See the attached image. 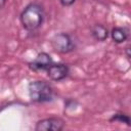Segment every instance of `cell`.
<instances>
[{
  "mask_svg": "<svg viewBox=\"0 0 131 131\" xmlns=\"http://www.w3.org/2000/svg\"><path fill=\"white\" fill-rule=\"evenodd\" d=\"M20 23L28 32H35L40 29L45 19V11L42 5L38 3H30L20 13Z\"/></svg>",
  "mask_w": 131,
  "mask_h": 131,
  "instance_id": "cell-1",
  "label": "cell"
},
{
  "mask_svg": "<svg viewBox=\"0 0 131 131\" xmlns=\"http://www.w3.org/2000/svg\"><path fill=\"white\" fill-rule=\"evenodd\" d=\"M28 92L30 99L37 103L50 102L54 99V91L52 86L42 80L30 82L28 85Z\"/></svg>",
  "mask_w": 131,
  "mask_h": 131,
  "instance_id": "cell-2",
  "label": "cell"
},
{
  "mask_svg": "<svg viewBox=\"0 0 131 131\" xmlns=\"http://www.w3.org/2000/svg\"><path fill=\"white\" fill-rule=\"evenodd\" d=\"M50 44L56 52L61 53V54L70 53L74 51L77 47L76 41L74 40V38L70 34L63 33V32L55 34L51 38Z\"/></svg>",
  "mask_w": 131,
  "mask_h": 131,
  "instance_id": "cell-3",
  "label": "cell"
},
{
  "mask_svg": "<svg viewBox=\"0 0 131 131\" xmlns=\"http://www.w3.org/2000/svg\"><path fill=\"white\" fill-rule=\"evenodd\" d=\"M64 128V122L60 118L50 117L37 122L36 131H61Z\"/></svg>",
  "mask_w": 131,
  "mask_h": 131,
  "instance_id": "cell-4",
  "label": "cell"
},
{
  "mask_svg": "<svg viewBox=\"0 0 131 131\" xmlns=\"http://www.w3.org/2000/svg\"><path fill=\"white\" fill-rule=\"evenodd\" d=\"M47 75L49 77L50 80L55 81V82H59L63 79H66L69 74H70V68L68 64L66 63H52L47 70Z\"/></svg>",
  "mask_w": 131,
  "mask_h": 131,
  "instance_id": "cell-5",
  "label": "cell"
},
{
  "mask_svg": "<svg viewBox=\"0 0 131 131\" xmlns=\"http://www.w3.org/2000/svg\"><path fill=\"white\" fill-rule=\"evenodd\" d=\"M53 63L52 57L47 52H40L33 61L29 63V68L32 71H46Z\"/></svg>",
  "mask_w": 131,
  "mask_h": 131,
  "instance_id": "cell-6",
  "label": "cell"
},
{
  "mask_svg": "<svg viewBox=\"0 0 131 131\" xmlns=\"http://www.w3.org/2000/svg\"><path fill=\"white\" fill-rule=\"evenodd\" d=\"M91 35L92 37L98 41V42H104L107 38H108V35H110V32L107 30L106 27H104L103 25L101 24H95L91 27Z\"/></svg>",
  "mask_w": 131,
  "mask_h": 131,
  "instance_id": "cell-7",
  "label": "cell"
},
{
  "mask_svg": "<svg viewBox=\"0 0 131 131\" xmlns=\"http://www.w3.org/2000/svg\"><path fill=\"white\" fill-rule=\"evenodd\" d=\"M129 37V31L127 28L122 27H115L111 31V38L115 43L121 44L125 42Z\"/></svg>",
  "mask_w": 131,
  "mask_h": 131,
  "instance_id": "cell-8",
  "label": "cell"
},
{
  "mask_svg": "<svg viewBox=\"0 0 131 131\" xmlns=\"http://www.w3.org/2000/svg\"><path fill=\"white\" fill-rule=\"evenodd\" d=\"M110 122H119V123H125L127 126H130V118L125 115V114H122V113H118V114H115L111 119H110Z\"/></svg>",
  "mask_w": 131,
  "mask_h": 131,
  "instance_id": "cell-9",
  "label": "cell"
},
{
  "mask_svg": "<svg viewBox=\"0 0 131 131\" xmlns=\"http://www.w3.org/2000/svg\"><path fill=\"white\" fill-rule=\"evenodd\" d=\"M58 1L60 2V4H61L62 6L68 7V6L73 5V4L75 3V1H76V0H58Z\"/></svg>",
  "mask_w": 131,
  "mask_h": 131,
  "instance_id": "cell-10",
  "label": "cell"
},
{
  "mask_svg": "<svg viewBox=\"0 0 131 131\" xmlns=\"http://www.w3.org/2000/svg\"><path fill=\"white\" fill-rule=\"evenodd\" d=\"M125 51H126V54H127V58L129 59V58H130V48L127 46V47L125 48Z\"/></svg>",
  "mask_w": 131,
  "mask_h": 131,
  "instance_id": "cell-11",
  "label": "cell"
},
{
  "mask_svg": "<svg viewBox=\"0 0 131 131\" xmlns=\"http://www.w3.org/2000/svg\"><path fill=\"white\" fill-rule=\"evenodd\" d=\"M5 3H6V0H0V9L4 7Z\"/></svg>",
  "mask_w": 131,
  "mask_h": 131,
  "instance_id": "cell-12",
  "label": "cell"
}]
</instances>
